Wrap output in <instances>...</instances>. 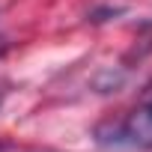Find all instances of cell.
Segmentation results:
<instances>
[{"mask_svg":"<svg viewBox=\"0 0 152 152\" xmlns=\"http://www.w3.org/2000/svg\"><path fill=\"white\" fill-rule=\"evenodd\" d=\"M102 146L116 149H152V96H146L122 119H107L96 128Z\"/></svg>","mask_w":152,"mask_h":152,"instance_id":"6da1fadb","label":"cell"},{"mask_svg":"<svg viewBox=\"0 0 152 152\" xmlns=\"http://www.w3.org/2000/svg\"><path fill=\"white\" fill-rule=\"evenodd\" d=\"M0 51H3V42H0Z\"/></svg>","mask_w":152,"mask_h":152,"instance_id":"7a4b0ae2","label":"cell"}]
</instances>
